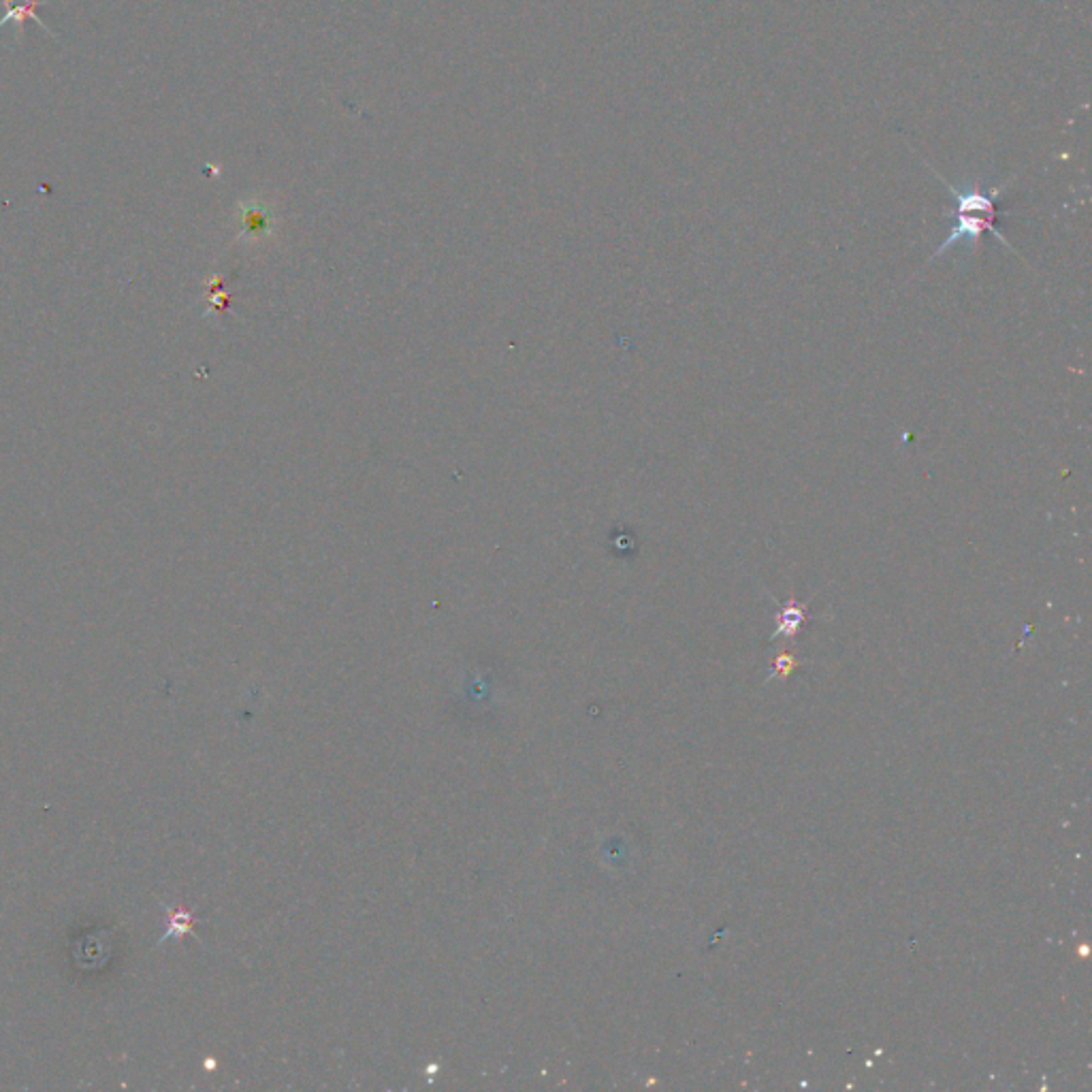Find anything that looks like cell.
<instances>
[{
	"label": "cell",
	"mask_w": 1092,
	"mask_h": 1092,
	"mask_svg": "<svg viewBox=\"0 0 1092 1092\" xmlns=\"http://www.w3.org/2000/svg\"><path fill=\"white\" fill-rule=\"evenodd\" d=\"M190 924H193V919H190V915H188V913H184V911H178V913H175L173 918L169 919V930H166L165 939H169L171 934L186 933V930L190 928Z\"/></svg>",
	"instance_id": "obj_4"
},
{
	"label": "cell",
	"mask_w": 1092,
	"mask_h": 1092,
	"mask_svg": "<svg viewBox=\"0 0 1092 1092\" xmlns=\"http://www.w3.org/2000/svg\"><path fill=\"white\" fill-rule=\"evenodd\" d=\"M242 218H243V227H246L250 233L265 231L267 215H265V212H263L261 208H254V205H248V208H243Z\"/></svg>",
	"instance_id": "obj_3"
},
{
	"label": "cell",
	"mask_w": 1092,
	"mask_h": 1092,
	"mask_svg": "<svg viewBox=\"0 0 1092 1092\" xmlns=\"http://www.w3.org/2000/svg\"><path fill=\"white\" fill-rule=\"evenodd\" d=\"M807 616H809V610H807L805 604H798L796 600H790L786 606H781L777 615V631L772 634V638L777 636H787V638H794V636L800 631L802 625H805Z\"/></svg>",
	"instance_id": "obj_2"
},
{
	"label": "cell",
	"mask_w": 1092,
	"mask_h": 1092,
	"mask_svg": "<svg viewBox=\"0 0 1092 1092\" xmlns=\"http://www.w3.org/2000/svg\"><path fill=\"white\" fill-rule=\"evenodd\" d=\"M930 171H933V173L945 184V188L952 193L954 209L948 215L949 218H954V227H952V231H949L948 239H945L941 246L934 250V254L928 258V263H933L934 258L941 257V254L948 252V250L958 242H967L969 246L979 243L986 233H992L998 242H1003L1007 248L1013 250L1011 243L1007 242V239L1003 237L997 229H994V220H997V214H998L997 201L1003 194V190L1010 186V182L1003 186H994V188H983L982 184H973V186H969L967 190H962L949 184L948 180H945L943 175H939L934 169H930ZM1013 252H1016V250H1013Z\"/></svg>",
	"instance_id": "obj_1"
}]
</instances>
